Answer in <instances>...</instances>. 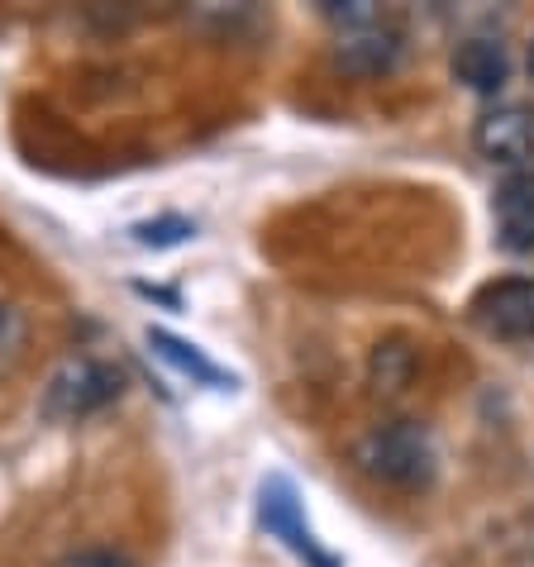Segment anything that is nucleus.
I'll list each match as a JSON object with an SVG mask.
<instances>
[{
  "instance_id": "f257e3e1",
  "label": "nucleus",
  "mask_w": 534,
  "mask_h": 567,
  "mask_svg": "<svg viewBox=\"0 0 534 567\" xmlns=\"http://www.w3.org/2000/svg\"><path fill=\"white\" fill-rule=\"evenodd\" d=\"M358 467L377 482H391V486H420L434 477V449H430V434L411 420H397V424H382L372 430L368 439H358L353 449Z\"/></svg>"
},
{
  "instance_id": "f03ea898",
  "label": "nucleus",
  "mask_w": 534,
  "mask_h": 567,
  "mask_svg": "<svg viewBox=\"0 0 534 567\" xmlns=\"http://www.w3.org/2000/svg\"><path fill=\"white\" fill-rule=\"evenodd\" d=\"M120 372L101 358H68L43 386V415L49 420H82L120 396Z\"/></svg>"
},
{
  "instance_id": "7ed1b4c3",
  "label": "nucleus",
  "mask_w": 534,
  "mask_h": 567,
  "mask_svg": "<svg viewBox=\"0 0 534 567\" xmlns=\"http://www.w3.org/2000/svg\"><path fill=\"white\" fill-rule=\"evenodd\" d=\"M325 14L339 24V43H343V68L377 76L387 72L401 53V34L387 24V14L368 6V0H353V6H325Z\"/></svg>"
},
{
  "instance_id": "20e7f679",
  "label": "nucleus",
  "mask_w": 534,
  "mask_h": 567,
  "mask_svg": "<svg viewBox=\"0 0 534 567\" xmlns=\"http://www.w3.org/2000/svg\"><path fill=\"white\" fill-rule=\"evenodd\" d=\"M258 519H263V529L273 534V539L287 544L306 567H339V558L316 539V529H310V519L301 511V496H296V486L287 477H267L263 482Z\"/></svg>"
},
{
  "instance_id": "39448f33",
  "label": "nucleus",
  "mask_w": 534,
  "mask_h": 567,
  "mask_svg": "<svg viewBox=\"0 0 534 567\" xmlns=\"http://www.w3.org/2000/svg\"><path fill=\"white\" fill-rule=\"evenodd\" d=\"M473 144L486 163L534 172V105H496L473 130Z\"/></svg>"
},
{
  "instance_id": "423d86ee",
  "label": "nucleus",
  "mask_w": 534,
  "mask_h": 567,
  "mask_svg": "<svg viewBox=\"0 0 534 567\" xmlns=\"http://www.w3.org/2000/svg\"><path fill=\"white\" fill-rule=\"evenodd\" d=\"M473 315L496 339H534V277H506L482 287Z\"/></svg>"
},
{
  "instance_id": "0eeeda50",
  "label": "nucleus",
  "mask_w": 534,
  "mask_h": 567,
  "mask_svg": "<svg viewBox=\"0 0 534 567\" xmlns=\"http://www.w3.org/2000/svg\"><path fill=\"white\" fill-rule=\"evenodd\" d=\"M496 244L506 254H534V172H511L492 200Z\"/></svg>"
},
{
  "instance_id": "6e6552de",
  "label": "nucleus",
  "mask_w": 534,
  "mask_h": 567,
  "mask_svg": "<svg viewBox=\"0 0 534 567\" xmlns=\"http://www.w3.org/2000/svg\"><path fill=\"white\" fill-rule=\"evenodd\" d=\"M453 76H459L468 91H477V96H496V91L511 82L506 43H496V39H463L459 53H453Z\"/></svg>"
},
{
  "instance_id": "1a4fd4ad",
  "label": "nucleus",
  "mask_w": 534,
  "mask_h": 567,
  "mask_svg": "<svg viewBox=\"0 0 534 567\" xmlns=\"http://www.w3.org/2000/svg\"><path fill=\"white\" fill-rule=\"evenodd\" d=\"M148 343H153V353L167 358L177 372H186L192 382H206V386H234V377H225L215 368V362L206 353H196L192 343H182V339H172L167 329H148Z\"/></svg>"
},
{
  "instance_id": "9d476101",
  "label": "nucleus",
  "mask_w": 534,
  "mask_h": 567,
  "mask_svg": "<svg viewBox=\"0 0 534 567\" xmlns=\"http://www.w3.org/2000/svg\"><path fill=\"white\" fill-rule=\"evenodd\" d=\"M29 349V320L24 310H14L10 301H0V377H10L20 368V358Z\"/></svg>"
},
{
  "instance_id": "9b49d317",
  "label": "nucleus",
  "mask_w": 534,
  "mask_h": 567,
  "mask_svg": "<svg viewBox=\"0 0 534 567\" xmlns=\"http://www.w3.org/2000/svg\"><path fill=\"white\" fill-rule=\"evenodd\" d=\"M134 244H144V248H172V244H182V239H192V225L186 219H158V225H134Z\"/></svg>"
},
{
  "instance_id": "f8f14e48",
  "label": "nucleus",
  "mask_w": 534,
  "mask_h": 567,
  "mask_svg": "<svg viewBox=\"0 0 534 567\" xmlns=\"http://www.w3.org/2000/svg\"><path fill=\"white\" fill-rule=\"evenodd\" d=\"M58 567H134V563L120 558V554H110V548H86V554H68Z\"/></svg>"
},
{
  "instance_id": "ddd939ff",
  "label": "nucleus",
  "mask_w": 534,
  "mask_h": 567,
  "mask_svg": "<svg viewBox=\"0 0 534 567\" xmlns=\"http://www.w3.org/2000/svg\"><path fill=\"white\" fill-rule=\"evenodd\" d=\"M530 72H534V49H530Z\"/></svg>"
}]
</instances>
